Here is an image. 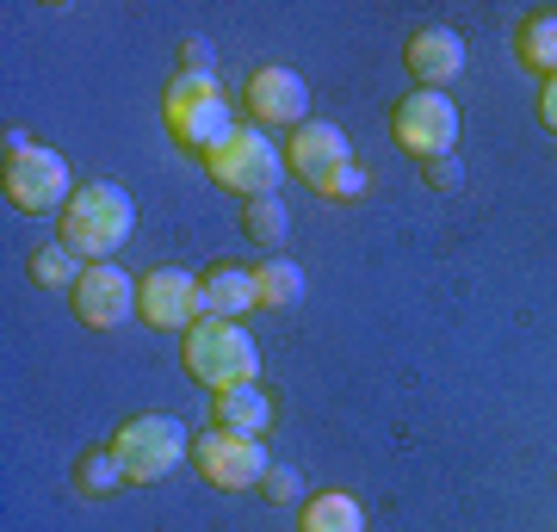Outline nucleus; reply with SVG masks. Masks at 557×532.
<instances>
[{"instance_id": "nucleus-1", "label": "nucleus", "mask_w": 557, "mask_h": 532, "mask_svg": "<svg viewBox=\"0 0 557 532\" xmlns=\"http://www.w3.org/2000/svg\"><path fill=\"white\" fill-rule=\"evenodd\" d=\"M131 230H137V205H131V193H124L119 180H87V186H75V198L62 205L57 242L75 260L100 267V260H112L124 242H131Z\"/></svg>"}, {"instance_id": "nucleus-2", "label": "nucleus", "mask_w": 557, "mask_h": 532, "mask_svg": "<svg viewBox=\"0 0 557 532\" xmlns=\"http://www.w3.org/2000/svg\"><path fill=\"white\" fill-rule=\"evenodd\" d=\"M180 359H186V372L199 378L211 396L260 378V347L242 335V322H218V316H199V322L180 335Z\"/></svg>"}, {"instance_id": "nucleus-3", "label": "nucleus", "mask_w": 557, "mask_h": 532, "mask_svg": "<svg viewBox=\"0 0 557 532\" xmlns=\"http://www.w3.org/2000/svg\"><path fill=\"white\" fill-rule=\"evenodd\" d=\"M0 193L13 211L25 218H44V211H62L75 198V180H69V161L57 149L32 143L25 131H7V168H0Z\"/></svg>"}, {"instance_id": "nucleus-4", "label": "nucleus", "mask_w": 557, "mask_h": 532, "mask_svg": "<svg viewBox=\"0 0 557 532\" xmlns=\"http://www.w3.org/2000/svg\"><path fill=\"white\" fill-rule=\"evenodd\" d=\"M112 453H119L131 483H161L180 458L193 453V440H186V428H180L174 415H131L112 434Z\"/></svg>"}, {"instance_id": "nucleus-5", "label": "nucleus", "mask_w": 557, "mask_h": 532, "mask_svg": "<svg viewBox=\"0 0 557 532\" xmlns=\"http://www.w3.org/2000/svg\"><path fill=\"white\" fill-rule=\"evenodd\" d=\"M391 143L403 156L416 161H440V156H458V106L446 94H403L391 106Z\"/></svg>"}, {"instance_id": "nucleus-6", "label": "nucleus", "mask_w": 557, "mask_h": 532, "mask_svg": "<svg viewBox=\"0 0 557 532\" xmlns=\"http://www.w3.org/2000/svg\"><path fill=\"white\" fill-rule=\"evenodd\" d=\"M211 168V180H218L230 198H267L278 193V174H285V149H273V137H260V124L255 131H236V137L223 143L218 156L205 161Z\"/></svg>"}, {"instance_id": "nucleus-7", "label": "nucleus", "mask_w": 557, "mask_h": 532, "mask_svg": "<svg viewBox=\"0 0 557 532\" xmlns=\"http://www.w3.org/2000/svg\"><path fill=\"white\" fill-rule=\"evenodd\" d=\"M193 465H199V477L223 495L260 490V477L273 471V465H267V446H260L255 434H223V428L193 440Z\"/></svg>"}, {"instance_id": "nucleus-8", "label": "nucleus", "mask_w": 557, "mask_h": 532, "mask_svg": "<svg viewBox=\"0 0 557 532\" xmlns=\"http://www.w3.org/2000/svg\"><path fill=\"white\" fill-rule=\"evenodd\" d=\"M137 316L149 329H168V335H186L193 322L205 316V297H199V279L180 273V267H156V273L137 279Z\"/></svg>"}, {"instance_id": "nucleus-9", "label": "nucleus", "mask_w": 557, "mask_h": 532, "mask_svg": "<svg viewBox=\"0 0 557 532\" xmlns=\"http://www.w3.org/2000/svg\"><path fill=\"white\" fill-rule=\"evenodd\" d=\"M248 112H255V124H267V131H298V124H310V87H304L298 69L267 62V69L248 75Z\"/></svg>"}, {"instance_id": "nucleus-10", "label": "nucleus", "mask_w": 557, "mask_h": 532, "mask_svg": "<svg viewBox=\"0 0 557 532\" xmlns=\"http://www.w3.org/2000/svg\"><path fill=\"white\" fill-rule=\"evenodd\" d=\"M69 297H75V316L87 329H119L124 316L137 310V279L124 273L119 260H100V267L81 273V285Z\"/></svg>"}, {"instance_id": "nucleus-11", "label": "nucleus", "mask_w": 557, "mask_h": 532, "mask_svg": "<svg viewBox=\"0 0 557 532\" xmlns=\"http://www.w3.org/2000/svg\"><path fill=\"white\" fill-rule=\"evenodd\" d=\"M168 137L180 149H193V156H218L223 143L236 137V112H230V99L223 94H205V99H186V106H168Z\"/></svg>"}, {"instance_id": "nucleus-12", "label": "nucleus", "mask_w": 557, "mask_h": 532, "mask_svg": "<svg viewBox=\"0 0 557 532\" xmlns=\"http://www.w3.org/2000/svg\"><path fill=\"white\" fill-rule=\"evenodd\" d=\"M347 161H354L347 131H341V124H329V119L298 124V131H292V143H285V168H292L298 180H310V186H322L329 174H341Z\"/></svg>"}, {"instance_id": "nucleus-13", "label": "nucleus", "mask_w": 557, "mask_h": 532, "mask_svg": "<svg viewBox=\"0 0 557 532\" xmlns=\"http://www.w3.org/2000/svg\"><path fill=\"white\" fill-rule=\"evenodd\" d=\"M403 69H409V81H421L428 94H440V87H453V81L465 75V38L446 32V25H428V32H416V38L403 44Z\"/></svg>"}, {"instance_id": "nucleus-14", "label": "nucleus", "mask_w": 557, "mask_h": 532, "mask_svg": "<svg viewBox=\"0 0 557 532\" xmlns=\"http://www.w3.org/2000/svg\"><path fill=\"white\" fill-rule=\"evenodd\" d=\"M199 297H205V316H218V322H236V316H248L260 304L255 297V267H211V273L199 279Z\"/></svg>"}, {"instance_id": "nucleus-15", "label": "nucleus", "mask_w": 557, "mask_h": 532, "mask_svg": "<svg viewBox=\"0 0 557 532\" xmlns=\"http://www.w3.org/2000/svg\"><path fill=\"white\" fill-rule=\"evenodd\" d=\"M211 421H218L223 434H267V421H273V403L260 384H236V391H218L211 396Z\"/></svg>"}, {"instance_id": "nucleus-16", "label": "nucleus", "mask_w": 557, "mask_h": 532, "mask_svg": "<svg viewBox=\"0 0 557 532\" xmlns=\"http://www.w3.org/2000/svg\"><path fill=\"white\" fill-rule=\"evenodd\" d=\"M515 57L527 62L539 81H557V7H539V13H527V20H520Z\"/></svg>"}, {"instance_id": "nucleus-17", "label": "nucleus", "mask_w": 557, "mask_h": 532, "mask_svg": "<svg viewBox=\"0 0 557 532\" xmlns=\"http://www.w3.org/2000/svg\"><path fill=\"white\" fill-rule=\"evenodd\" d=\"M255 297H260V310H298L304 304V267L298 260H260L255 267Z\"/></svg>"}, {"instance_id": "nucleus-18", "label": "nucleus", "mask_w": 557, "mask_h": 532, "mask_svg": "<svg viewBox=\"0 0 557 532\" xmlns=\"http://www.w3.org/2000/svg\"><path fill=\"white\" fill-rule=\"evenodd\" d=\"M298 527L304 532H366V508H359L347 490H322V495L304 502Z\"/></svg>"}, {"instance_id": "nucleus-19", "label": "nucleus", "mask_w": 557, "mask_h": 532, "mask_svg": "<svg viewBox=\"0 0 557 532\" xmlns=\"http://www.w3.org/2000/svg\"><path fill=\"white\" fill-rule=\"evenodd\" d=\"M242 230H248L255 248H278V242L292 236V211H285V198H278V193L248 198V205H242Z\"/></svg>"}, {"instance_id": "nucleus-20", "label": "nucleus", "mask_w": 557, "mask_h": 532, "mask_svg": "<svg viewBox=\"0 0 557 532\" xmlns=\"http://www.w3.org/2000/svg\"><path fill=\"white\" fill-rule=\"evenodd\" d=\"M25 273H32V285H44V292H75L81 273H87V260H75L62 242H44L38 255L25 260Z\"/></svg>"}, {"instance_id": "nucleus-21", "label": "nucleus", "mask_w": 557, "mask_h": 532, "mask_svg": "<svg viewBox=\"0 0 557 532\" xmlns=\"http://www.w3.org/2000/svg\"><path fill=\"white\" fill-rule=\"evenodd\" d=\"M75 483H81V495H112V490H124L131 477H124L119 453H112V446H100V453H87L75 465Z\"/></svg>"}, {"instance_id": "nucleus-22", "label": "nucleus", "mask_w": 557, "mask_h": 532, "mask_svg": "<svg viewBox=\"0 0 557 532\" xmlns=\"http://www.w3.org/2000/svg\"><path fill=\"white\" fill-rule=\"evenodd\" d=\"M421 174H428V186H434V193H458V186H465V161H458V156L421 161Z\"/></svg>"}, {"instance_id": "nucleus-23", "label": "nucleus", "mask_w": 557, "mask_h": 532, "mask_svg": "<svg viewBox=\"0 0 557 532\" xmlns=\"http://www.w3.org/2000/svg\"><path fill=\"white\" fill-rule=\"evenodd\" d=\"M180 75H218V50L205 38H186L180 44Z\"/></svg>"}, {"instance_id": "nucleus-24", "label": "nucleus", "mask_w": 557, "mask_h": 532, "mask_svg": "<svg viewBox=\"0 0 557 532\" xmlns=\"http://www.w3.org/2000/svg\"><path fill=\"white\" fill-rule=\"evenodd\" d=\"M322 198H366V168H354V161H347V168H341V174H329L317 186Z\"/></svg>"}, {"instance_id": "nucleus-25", "label": "nucleus", "mask_w": 557, "mask_h": 532, "mask_svg": "<svg viewBox=\"0 0 557 532\" xmlns=\"http://www.w3.org/2000/svg\"><path fill=\"white\" fill-rule=\"evenodd\" d=\"M205 94H218V75H174L168 106H186V99H205Z\"/></svg>"}, {"instance_id": "nucleus-26", "label": "nucleus", "mask_w": 557, "mask_h": 532, "mask_svg": "<svg viewBox=\"0 0 557 532\" xmlns=\"http://www.w3.org/2000/svg\"><path fill=\"white\" fill-rule=\"evenodd\" d=\"M260 490H267V502H298V471L292 465H273V471L260 477Z\"/></svg>"}, {"instance_id": "nucleus-27", "label": "nucleus", "mask_w": 557, "mask_h": 532, "mask_svg": "<svg viewBox=\"0 0 557 532\" xmlns=\"http://www.w3.org/2000/svg\"><path fill=\"white\" fill-rule=\"evenodd\" d=\"M539 119H545V131H557V81L539 87Z\"/></svg>"}]
</instances>
